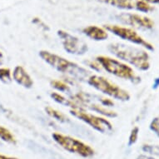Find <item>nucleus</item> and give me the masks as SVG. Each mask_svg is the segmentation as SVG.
<instances>
[{
    "label": "nucleus",
    "mask_w": 159,
    "mask_h": 159,
    "mask_svg": "<svg viewBox=\"0 0 159 159\" xmlns=\"http://www.w3.org/2000/svg\"><path fill=\"white\" fill-rule=\"evenodd\" d=\"M88 84L105 95L120 101H128L130 94L125 89L109 80L108 78L99 75H91L88 79Z\"/></svg>",
    "instance_id": "5"
},
{
    "label": "nucleus",
    "mask_w": 159,
    "mask_h": 159,
    "mask_svg": "<svg viewBox=\"0 0 159 159\" xmlns=\"http://www.w3.org/2000/svg\"><path fill=\"white\" fill-rule=\"evenodd\" d=\"M3 55L2 52H0V65L3 63Z\"/></svg>",
    "instance_id": "28"
},
{
    "label": "nucleus",
    "mask_w": 159,
    "mask_h": 159,
    "mask_svg": "<svg viewBox=\"0 0 159 159\" xmlns=\"http://www.w3.org/2000/svg\"><path fill=\"white\" fill-rule=\"evenodd\" d=\"M12 76L17 84L26 89H31L34 85V81L31 76L29 75L28 72L22 66H17L14 68Z\"/></svg>",
    "instance_id": "11"
},
{
    "label": "nucleus",
    "mask_w": 159,
    "mask_h": 159,
    "mask_svg": "<svg viewBox=\"0 0 159 159\" xmlns=\"http://www.w3.org/2000/svg\"><path fill=\"white\" fill-rule=\"evenodd\" d=\"M150 129L159 137V117L154 118L150 124Z\"/></svg>",
    "instance_id": "23"
},
{
    "label": "nucleus",
    "mask_w": 159,
    "mask_h": 159,
    "mask_svg": "<svg viewBox=\"0 0 159 159\" xmlns=\"http://www.w3.org/2000/svg\"><path fill=\"white\" fill-rule=\"evenodd\" d=\"M138 133H139V128L138 127L133 128V130L131 131L129 139H128V146H132V145H133L137 142L138 137Z\"/></svg>",
    "instance_id": "21"
},
{
    "label": "nucleus",
    "mask_w": 159,
    "mask_h": 159,
    "mask_svg": "<svg viewBox=\"0 0 159 159\" xmlns=\"http://www.w3.org/2000/svg\"><path fill=\"white\" fill-rule=\"evenodd\" d=\"M147 3H159V0H143Z\"/></svg>",
    "instance_id": "27"
},
{
    "label": "nucleus",
    "mask_w": 159,
    "mask_h": 159,
    "mask_svg": "<svg viewBox=\"0 0 159 159\" xmlns=\"http://www.w3.org/2000/svg\"><path fill=\"white\" fill-rule=\"evenodd\" d=\"M45 111H46L48 116H50V117L55 119V120L61 122V123H67V122H68V117L63 112L59 111V110L53 108V107H50V106H48V107H45Z\"/></svg>",
    "instance_id": "15"
},
{
    "label": "nucleus",
    "mask_w": 159,
    "mask_h": 159,
    "mask_svg": "<svg viewBox=\"0 0 159 159\" xmlns=\"http://www.w3.org/2000/svg\"><path fill=\"white\" fill-rule=\"evenodd\" d=\"M0 159H18L17 157H8L3 155V154H0Z\"/></svg>",
    "instance_id": "24"
},
{
    "label": "nucleus",
    "mask_w": 159,
    "mask_h": 159,
    "mask_svg": "<svg viewBox=\"0 0 159 159\" xmlns=\"http://www.w3.org/2000/svg\"><path fill=\"white\" fill-rule=\"evenodd\" d=\"M117 18L123 24L130 25L135 29H151L154 26V22L151 18L137 13H121L117 16Z\"/></svg>",
    "instance_id": "10"
},
{
    "label": "nucleus",
    "mask_w": 159,
    "mask_h": 159,
    "mask_svg": "<svg viewBox=\"0 0 159 159\" xmlns=\"http://www.w3.org/2000/svg\"><path fill=\"white\" fill-rule=\"evenodd\" d=\"M39 56L45 63L49 64L58 72L72 78V79L79 81H88L89 78L91 76L90 71L87 68L81 67L78 63L66 59L59 55L46 50H42L39 52Z\"/></svg>",
    "instance_id": "1"
},
{
    "label": "nucleus",
    "mask_w": 159,
    "mask_h": 159,
    "mask_svg": "<svg viewBox=\"0 0 159 159\" xmlns=\"http://www.w3.org/2000/svg\"><path fill=\"white\" fill-rule=\"evenodd\" d=\"M143 151L148 153L152 154V155H157L159 156V147L157 145H143Z\"/></svg>",
    "instance_id": "20"
},
{
    "label": "nucleus",
    "mask_w": 159,
    "mask_h": 159,
    "mask_svg": "<svg viewBox=\"0 0 159 159\" xmlns=\"http://www.w3.org/2000/svg\"><path fill=\"white\" fill-rule=\"evenodd\" d=\"M57 35L61 39L63 48L71 54L83 55L85 54L89 47L86 43L82 41L78 37L72 35L69 33L63 30H58Z\"/></svg>",
    "instance_id": "9"
},
{
    "label": "nucleus",
    "mask_w": 159,
    "mask_h": 159,
    "mask_svg": "<svg viewBox=\"0 0 159 159\" xmlns=\"http://www.w3.org/2000/svg\"><path fill=\"white\" fill-rule=\"evenodd\" d=\"M137 159H155V158L152 157L145 156V155H140V156H138V157H137Z\"/></svg>",
    "instance_id": "25"
},
{
    "label": "nucleus",
    "mask_w": 159,
    "mask_h": 159,
    "mask_svg": "<svg viewBox=\"0 0 159 159\" xmlns=\"http://www.w3.org/2000/svg\"><path fill=\"white\" fill-rule=\"evenodd\" d=\"M108 50L118 59L128 62L139 70L147 71L150 68L149 54L140 48L122 43H112L108 45Z\"/></svg>",
    "instance_id": "2"
},
{
    "label": "nucleus",
    "mask_w": 159,
    "mask_h": 159,
    "mask_svg": "<svg viewBox=\"0 0 159 159\" xmlns=\"http://www.w3.org/2000/svg\"><path fill=\"white\" fill-rule=\"evenodd\" d=\"M82 32L89 38L96 41H103L108 38L107 30L104 28H101L96 25H90L86 27L83 29Z\"/></svg>",
    "instance_id": "12"
},
{
    "label": "nucleus",
    "mask_w": 159,
    "mask_h": 159,
    "mask_svg": "<svg viewBox=\"0 0 159 159\" xmlns=\"http://www.w3.org/2000/svg\"><path fill=\"white\" fill-rule=\"evenodd\" d=\"M50 84H51V86L52 88H54L56 90L62 92V93L68 92L69 89H70L69 85L65 81H63V80H52Z\"/></svg>",
    "instance_id": "17"
},
{
    "label": "nucleus",
    "mask_w": 159,
    "mask_h": 159,
    "mask_svg": "<svg viewBox=\"0 0 159 159\" xmlns=\"http://www.w3.org/2000/svg\"><path fill=\"white\" fill-rule=\"evenodd\" d=\"M0 81L4 84H9L12 81V73L9 68H0Z\"/></svg>",
    "instance_id": "19"
},
{
    "label": "nucleus",
    "mask_w": 159,
    "mask_h": 159,
    "mask_svg": "<svg viewBox=\"0 0 159 159\" xmlns=\"http://www.w3.org/2000/svg\"><path fill=\"white\" fill-rule=\"evenodd\" d=\"M159 86V78H157L156 80H155V83H154L153 84V89H157Z\"/></svg>",
    "instance_id": "26"
},
{
    "label": "nucleus",
    "mask_w": 159,
    "mask_h": 159,
    "mask_svg": "<svg viewBox=\"0 0 159 159\" xmlns=\"http://www.w3.org/2000/svg\"><path fill=\"white\" fill-rule=\"evenodd\" d=\"M0 138L3 141L6 142V143H17V140H16L15 137H14L13 133H11L8 128H4V127L1 125H0Z\"/></svg>",
    "instance_id": "16"
},
{
    "label": "nucleus",
    "mask_w": 159,
    "mask_h": 159,
    "mask_svg": "<svg viewBox=\"0 0 159 159\" xmlns=\"http://www.w3.org/2000/svg\"><path fill=\"white\" fill-rule=\"evenodd\" d=\"M99 1L123 9H133L135 8L136 4V0H99Z\"/></svg>",
    "instance_id": "13"
},
{
    "label": "nucleus",
    "mask_w": 159,
    "mask_h": 159,
    "mask_svg": "<svg viewBox=\"0 0 159 159\" xmlns=\"http://www.w3.org/2000/svg\"><path fill=\"white\" fill-rule=\"evenodd\" d=\"M135 8L137 10L144 12V13H148L154 9L152 6H151L148 3H147L143 0H136Z\"/></svg>",
    "instance_id": "18"
},
{
    "label": "nucleus",
    "mask_w": 159,
    "mask_h": 159,
    "mask_svg": "<svg viewBox=\"0 0 159 159\" xmlns=\"http://www.w3.org/2000/svg\"><path fill=\"white\" fill-rule=\"evenodd\" d=\"M104 29L107 31H109L115 34L116 36L120 39L127 40L128 42L133 43L137 45H141L150 51L154 50L153 45L146 41L143 37L140 36L135 30H133L131 28L119 26V25H113V24H107V25H104Z\"/></svg>",
    "instance_id": "8"
},
{
    "label": "nucleus",
    "mask_w": 159,
    "mask_h": 159,
    "mask_svg": "<svg viewBox=\"0 0 159 159\" xmlns=\"http://www.w3.org/2000/svg\"><path fill=\"white\" fill-rule=\"evenodd\" d=\"M52 137L61 148L71 153L77 154L85 158L91 157L95 153L94 149L89 144H86L75 138L58 133H52Z\"/></svg>",
    "instance_id": "6"
},
{
    "label": "nucleus",
    "mask_w": 159,
    "mask_h": 159,
    "mask_svg": "<svg viewBox=\"0 0 159 159\" xmlns=\"http://www.w3.org/2000/svg\"><path fill=\"white\" fill-rule=\"evenodd\" d=\"M86 63V65L89 68H91L92 69H93V70L96 71H101L102 69L101 65H100V63L96 60V59H94V60H88L85 62Z\"/></svg>",
    "instance_id": "22"
},
{
    "label": "nucleus",
    "mask_w": 159,
    "mask_h": 159,
    "mask_svg": "<svg viewBox=\"0 0 159 159\" xmlns=\"http://www.w3.org/2000/svg\"><path fill=\"white\" fill-rule=\"evenodd\" d=\"M95 59L100 63L102 69L107 71L110 74L128 80L135 84H139L141 82V78L136 74L133 68L128 64L121 62L119 59L103 55L98 56Z\"/></svg>",
    "instance_id": "4"
},
{
    "label": "nucleus",
    "mask_w": 159,
    "mask_h": 159,
    "mask_svg": "<svg viewBox=\"0 0 159 159\" xmlns=\"http://www.w3.org/2000/svg\"><path fill=\"white\" fill-rule=\"evenodd\" d=\"M70 113L73 117L87 123L91 128L98 131L102 133H107L112 131V125L109 121L104 117L97 116L93 113L88 112L83 108H75L70 109Z\"/></svg>",
    "instance_id": "7"
},
{
    "label": "nucleus",
    "mask_w": 159,
    "mask_h": 159,
    "mask_svg": "<svg viewBox=\"0 0 159 159\" xmlns=\"http://www.w3.org/2000/svg\"><path fill=\"white\" fill-rule=\"evenodd\" d=\"M51 98H52L55 102H58L62 105H64L66 107H69L70 109H75V108H80L78 107L75 102H73L71 98H67L64 97L63 94L59 93H51Z\"/></svg>",
    "instance_id": "14"
},
{
    "label": "nucleus",
    "mask_w": 159,
    "mask_h": 159,
    "mask_svg": "<svg viewBox=\"0 0 159 159\" xmlns=\"http://www.w3.org/2000/svg\"><path fill=\"white\" fill-rule=\"evenodd\" d=\"M71 99L83 109L86 110V108H89L104 117H116L117 116V112L110 109V107L114 105V102L112 99L108 98L85 92H78L73 94L71 97Z\"/></svg>",
    "instance_id": "3"
}]
</instances>
